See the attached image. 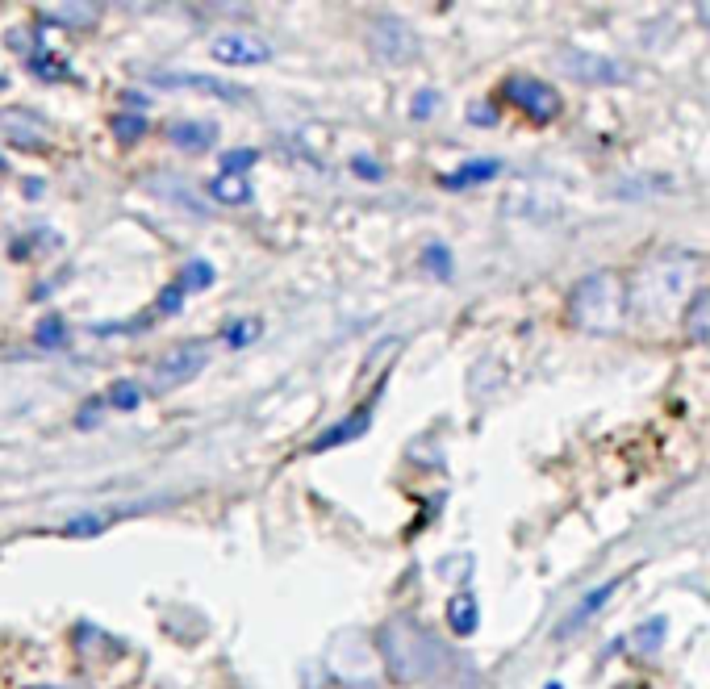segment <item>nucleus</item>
<instances>
[{
	"mask_svg": "<svg viewBox=\"0 0 710 689\" xmlns=\"http://www.w3.org/2000/svg\"><path fill=\"white\" fill-rule=\"evenodd\" d=\"M694 272V259H677V255H665V259H652V264L644 268V276H639V289H631L627 297L635 301V314L639 318H660L669 310V305L681 297L685 280H690Z\"/></svg>",
	"mask_w": 710,
	"mask_h": 689,
	"instance_id": "3",
	"label": "nucleus"
},
{
	"mask_svg": "<svg viewBox=\"0 0 710 689\" xmlns=\"http://www.w3.org/2000/svg\"><path fill=\"white\" fill-rule=\"evenodd\" d=\"M180 305H184V289H180V284H168L163 297H159V310L163 314H180Z\"/></svg>",
	"mask_w": 710,
	"mask_h": 689,
	"instance_id": "29",
	"label": "nucleus"
},
{
	"mask_svg": "<svg viewBox=\"0 0 710 689\" xmlns=\"http://www.w3.org/2000/svg\"><path fill=\"white\" fill-rule=\"evenodd\" d=\"M447 623H452L456 635H472V631H477V623H481V606H477V598H472L468 589L452 593V602H447Z\"/></svg>",
	"mask_w": 710,
	"mask_h": 689,
	"instance_id": "16",
	"label": "nucleus"
},
{
	"mask_svg": "<svg viewBox=\"0 0 710 689\" xmlns=\"http://www.w3.org/2000/svg\"><path fill=\"white\" fill-rule=\"evenodd\" d=\"M259 339V322L255 318H243V322H234L230 330H226V343L230 347H247V343H255Z\"/></svg>",
	"mask_w": 710,
	"mask_h": 689,
	"instance_id": "27",
	"label": "nucleus"
},
{
	"mask_svg": "<svg viewBox=\"0 0 710 689\" xmlns=\"http://www.w3.org/2000/svg\"><path fill=\"white\" fill-rule=\"evenodd\" d=\"M38 17L46 26H92L101 17V5H46Z\"/></svg>",
	"mask_w": 710,
	"mask_h": 689,
	"instance_id": "19",
	"label": "nucleus"
},
{
	"mask_svg": "<svg viewBox=\"0 0 710 689\" xmlns=\"http://www.w3.org/2000/svg\"><path fill=\"white\" fill-rule=\"evenodd\" d=\"M502 92H506V101H510V105H518V109H523V113L531 117V122H539V126L556 122L560 109H564L560 92H556L552 84L535 80V76H510V80L502 84Z\"/></svg>",
	"mask_w": 710,
	"mask_h": 689,
	"instance_id": "5",
	"label": "nucleus"
},
{
	"mask_svg": "<svg viewBox=\"0 0 710 689\" xmlns=\"http://www.w3.org/2000/svg\"><path fill=\"white\" fill-rule=\"evenodd\" d=\"M548 689H560V681H552V685H548Z\"/></svg>",
	"mask_w": 710,
	"mask_h": 689,
	"instance_id": "35",
	"label": "nucleus"
},
{
	"mask_svg": "<svg viewBox=\"0 0 710 689\" xmlns=\"http://www.w3.org/2000/svg\"><path fill=\"white\" fill-rule=\"evenodd\" d=\"M435 105H439L435 92H418V97H414V117H431Z\"/></svg>",
	"mask_w": 710,
	"mask_h": 689,
	"instance_id": "32",
	"label": "nucleus"
},
{
	"mask_svg": "<svg viewBox=\"0 0 710 689\" xmlns=\"http://www.w3.org/2000/svg\"><path fill=\"white\" fill-rule=\"evenodd\" d=\"M209 197L222 205H247L251 201V184L243 176H218L209 184Z\"/></svg>",
	"mask_w": 710,
	"mask_h": 689,
	"instance_id": "20",
	"label": "nucleus"
},
{
	"mask_svg": "<svg viewBox=\"0 0 710 689\" xmlns=\"http://www.w3.org/2000/svg\"><path fill=\"white\" fill-rule=\"evenodd\" d=\"M42 689H67V685H42Z\"/></svg>",
	"mask_w": 710,
	"mask_h": 689,
	"instance_id": "34",
	"label": "nucleus"
},
{
	"mask_svg": "<svg viewBox=\"0 0 710 689\" xmlns=\"http://www.w3.org/2000/svg\"><path fill=\"white\" fill-rule=\"evenodd\" d=\"M155 84H188V88L209 92V97L230 101V105L247 97L243 88H234V84H226V80H213V76H193V71H172V76H155Z\"/></svg>",
	"mask_w": 710,
	"mask_h": 689,
	"instance_id": "13",
	"label": "nucleus"
},
{
	"mask_svg": "<svg viewBox=\"0 0 710 689\" xmlns=\"http://www.w3.org/2000/svg\"><path fill=\"white\" fill-rule=\"evenodd\" d=\"M209 284H213V268L205 264V259H188L184 272H180V289L184 293H201V289H209Z\"/></svg>",
	"mask_w": 710,
	"mask_h": 689,
	"instance_id": "21",
	"label": "nucleus"
},
{
	"mask_svg": "<svg viewBox=\"0 0 710 689\" xmlns=\"http://www.w3.org/2000/svg\"><path fill=\"white\" fill-rule=\"evenodd\" d=\"M205 364H209V343H205V339L176 343V347H168V351H163L159 360H155L151 385H155V389H180V385H188V380H197Z\"/></svg>",
	"mask_w": 710,
	"mask_h": 689,
	"instance_id": "4",
	"label": "nucleus"
},
{
	"mask_svg": "<svg viewBox=\"0 0 710 689\" xmlns=\"http://www.w3.org/2000/svg\"><path fill=\"white\" fill-rule=\"evenodd\" d=\"M627 314V284L614 272H589L568 293V318L589 335H614Z\"/></svg>",
	"mask_w": 710,
	"mask_h": 689,
	"instance_id": "2",
	"label": "nucleus"
},
{
	"mask_svg": "<svg viewBox=\"0 0 710 689\" xmlns=\"http://www.w3.org/2000/svg\"><path fill=\"white\" fill-rule=\"evenodd\" d=\"M560 71L573 76L581 84H623L627 67L614 63L610 55H589V51H564L560 55Z\"/></svg>",
	"mask_w": 710,
	"mask_h": 689,
	"instance_id": "9",
	"label": "nucleus"
},
{
	"mask_svg": "<svg viewBox=\"0 0 710 689\" xmlns=\"http://www.w3.org/2000/svg\"><path fill=\"white\" fill-rule=\"evenodd\" d=\"M665 635H669V623L665 619H648V623H639L631 635H627V648L635 652V656H656L660 652V644H665Z\"/></svg>",
	"mask_w": 710,
	"mask_h": 689,
	"instance_id": "17",
	"label": "nucleus"
},
{
	"mask_svg": "<svg viewBox=\"0 0 710 689\" xmlns=\"http://www.w3.org/2000/svg\"><path fill=\"white\" fill-rule=\"evenodd\" d=\"M368 426H372V406H360L355 414H347L343 422H335V426H330V431H322V435L310 443V451H314V456H322V451L347 447V443H355V439H360V435L368 431Z\"/></svg>",
	"mask_w": 710,
	"mask_h": 689,
	"instance_id": "10",
	"label": "nucleus"
},
{
	"mask_svg": "<svg viewBox=\"0 0 710 689\" xmlns=\"http://www.w3.org/2000/svg\"><path fill=\"white\" fill-rule=\"evenodd\" d=\"M681 326H685V335H690V343L710 347V289L690 297V305H685V314H681Z\"/></svg>",
	"mask_w": 710,
	"mask_h": 689,
	"instance_id": "14",
	"label": "nucleus"
},
{
	"mask_svg": "<svg viewBox=\"0 0 710 689\" xmlns=\"http://www.w3.org/2000/svg\"><path fill=\"white\" fill-rule=\"evenodd\" d=\"M351 168H355V176H364V180H381V163H368L364 155H355Z\"/></svg>",
	"mask_w": 710,
	"mask_h": 689,
	"instance_id": "31",
	"label": "nucleus"
},
{
	"mask_svg": "<svg viewBox=\"0 0 710 689\" xmlns=\"http://www.w3.org/2000/svg\"><path fill=\"white\" fill-rule=\"evenodd\" d=\"M351 648H355V652H347L343 635L330 639V656H326L330 673H335L343 685H368V681L376 677V660H381V656H372L368 635H360V631H355V644H351Z\"/></svg>",
	"mask_w": 710,
	"mask_h": 689,
	"instance_id": "7",
	"label": "nucleus"
},
{
	"mask_svg": "<svg viewBox=\"0 0 710 689\" xmlns=\"http://www.w3.org/2000/svg\"><path fill=\"white\" fill-rule=\"evenodd\" d=\"M0 168H5V159H0Z\"/></svg>",
	"mask_w": 710,
	"mask_h": 689,
	"instance_id": "36",
	"label": "nucleus"
},
{
	"mask_svg": "<svg viewBox=\"0 0 710 689\" xmlns=\"http://www.w3.org/2000/svg\"><path fill=\"white\" fill-rule=\"evenodd\" d=\"M109 406H113V410H122V414L138 410V406H142V389L134 385V380H117V385L109 389Z\"/></svg>",
	"mask_w": 710,
	"mask_h": 689,
	"instance_id": "22",
	"label": "nucleus"
},
{
	"mask_svg": "<svg viewBox=\"0 0 710 689\" xmlns=\"http://www.w3.org/2000/svg\"><path fill=\"white\" fill-rule=\"evenodd\" d=\"M698 21H702V26H710V0H702V5H698Z\"/></svg>",
	"mask_w": 710,
	"mask_h": 689,
	"instance_id": "33",
	"label": "nucleus"
},
{
	"mask_svg": "<svg viewBox=\"0 0 710 689\" xmlns=\"http://www.w3.org/2000/svg\"><path fill=\"white\" fill-rule=\"evenodd\" d=\"M255 159H259V151H251V147L226 151V155H222V176H243L247 168H255Z\"/></svg>",
	"mask_w": 710,
	"mask_h": 689,
	"instance_id": "26",
	"label": "nucleus"
},
{
	"mask_svg": "<svg viewBox=\"0 0 710 689\" xmlns=\"http://www.w3.org/2000/svg\"><path fill=\"white\" fill-rule=\"evenodd\" d=\"M422 264H426V272H435V276H452V251H447L443 243H431L422 251Z\"/></svg>",
	"mask_w": 710,
	"mask_h": 689,
	"instance_id": "25",
	"label": "nucleus"
},
{
	"mask_svg": "<svg viewBox=\"0 0 710 689\" xmlns=\"http://www.w3.org/2000/svg\"><path fill=\"white\" fill-rule=\"evenodd\" d=\"M468 122H477V126H493V122H497V109H493V105H485V101L468 105Z\"/></svg>",
	"mask_w": 710,
	"mask_h": 689,
	"instance_id": "30",
	"label": "nucleus"
},
{
	"mask_svg": "<svg viewBox=\"0 0 710 689\" xmlns=\"http://www.w3.org/2000/svg\"><path fill=\"white\" fill-rule=\"evenodd\" d=\"M619 585H623V581H606V585H598L594 593H585V598H581V602H577L573 610H568V619H564V623L556 627V639H568V635H577V631H581V627H585V623L594 619V614H598V610H602V606H606V602L614 598V589H619Z\"/></svg>",
	"mask_w": 710,
	"mask_h": 689,
	"instance_id": "11",
	"label": "nucleus"
},
{
	"mask_svg": "<svg viewBox=\"0 0 710 689\" xmlns=\"http://www.w3.org/2000/svg\"><path fill=\"white\" fill-rule=\"evenodd\" d=\"M109 527V518L105 514H80V518H71L67 527H63V535H71V539H92V535H101Z\"/></svg>",
	"mask_w": 710,
	"mask_h": 689,
	"instance_id": "23",
	"label": "nucleus"
},
{
	"mask_svg": "<svg viewBox=\"0 0 710 689\" xmlns=\"http://www.w3.org/2000/svg\"><path fill=\"white\" fill-rule=\"evenodd\" d=\"M109 130H113V138H117V142H134V138L147 134V122H142L138 113H117L113 122H109Z\"/></svg>",
	"mask_w": 710,
	"mask_h": 689,
	"instance_id": "24",
	"label": "nucleus"
},
{
	"mask_svg": "<svg viewBox=\"0 0 710 689\" xmlns=\"http://www.w3.org/2000/svg\"><path fill=\"white\" fill-rule=\"evenodd\" d=\"M376 656L385 660V669L393 681H426L435 689H468L472 681H477V673L468 669V664L460 660V652L443 648L435 635H426L418 623L410 619H389L381 623V631H376Z\"/></svg>",
	"mask_w": 710,
	"mask_h": 689,
	"instance_id": "1",
	"label": "nucleus"
},
{
	"mask_svg": "<svg viewBox=\"0 0 710 689\" xmlns=\"http://www.w3.org/2000/svg\"><path fill=\"white\" fill-rule=\"evenodd\" d=\"M0 134H5V142H13V147H30V151L46 142L38 117L26 113V109H5V113H0Z\"/></svg>",
	"mask_w": 710,
	"mask_h": 689,
	"instance_id": "12",
	"label": "nucleus"
},
{
	"mask_svg": "<svg viewBox=\"0 0 710 689\" xmlns=\"http://www.w3.org/2000/svg\"><path fill=\"white\" fill-rule=\"evenodd\" d=\"M497 172H502V163H497V159H472V163H464V168H456L452 176H443L439 184H443V188H452V193H460V188H468V184L493 180Z\"/></svg>",
	"mask_w": 710,
	"mask_h": 689,
	"instance_id": "18",
	"label": "nucleus"
},
{
	"mask_svg": "<svg viewBox=\"0 0 710 689\" xmlns=\"http://www.w3.org/2000/svg\"><path fill=\"white\" fill-rule=\"evenodd\" d=\"M209 55L226 63V67H259V63H268L272 59V46L259 38V34H243V30H234V34H218L209 42Z\"/></svg>",
	"mask_w": 710,
	"mask_h": 689,
	"instance_id": "8",
	"label": "nucleus"
},
{
	"mask_svg": "<svg viewBox=\"0 0 710 689\" xmlns=\"http://www.w3.org/2000/svg\"><path fill=\"white\" fill-rule=\"evenodd\" d=\"M63 335H67V326H63L59 318H46V322L38 326V343H42V347H55V343H63Z\"/></svg>",
	"mask_w": 710,
	"mask_h": 689,
	"instance_id": "28",
	"label": "nucleus"
},
{
	"mask_svg": "<svg viewBox=\"0 0 710 689\" xmlns=\"http://www.w3.org/2000/svg\"><path fill=\"white\" fill-rule=\"evenodd\" d=\"M168 138L180 151H205L218 142V126L213 122H176V126H168Z\"/></svg>",
	"mask_w": 710,
	"mask_h": 689,
	"instance_id": "15",
	"label": "nucleus"
},
{
	"mask_svg": "<svg viewBox=\"0 0 710 689\" xmlns=\"http://www.w3.org/2000/svg\"><path fill=\"white\" fill-rule=\"evenodd\" d=\"M368 42H372V55L381 63H410L418 55V38L401 17L393 13H376L368 21Z\"/></svg>",
	"mask_w": 710,
	"mask_h": 689,
	"instance_id": "6",
	"label": "nucleus"
}]
</instances>
